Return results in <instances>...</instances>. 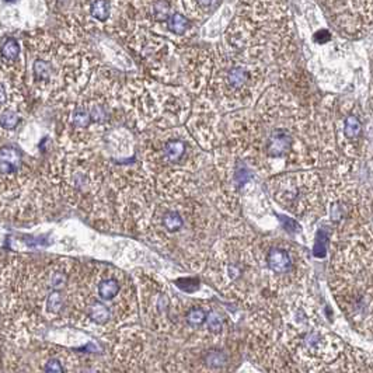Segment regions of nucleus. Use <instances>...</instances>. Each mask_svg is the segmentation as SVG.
Here are the masks:
<instances>
[{"instance_id":"6ab92c4d","label":"nucleus","mask_w":373,"mask_h":373,"mask_svg":"<svg viewBox=\"0 0 373 373\" xmlns=\"http://www.w3.org/2000/svg\"><path fill=\"white\" fill-rule=\"evenodd\" d=\"M0 122L4 129H13L20 122V117H19V114L14 113L12 110H4L0 117Z\"/></svg>"},{"instance_id":"393cba45","label":"nucleus","mask_w":373,"mask_h":373,"mask_svg":"<svg viewBox=\"0 0 373 373\" xmlns=\"http://www.w3.org/2000/svg\"><path fill=\"white\" fill-rule=\"evenodd\" d=\"M20 373H27V372H20Z\"/></svg>"},{"instance_id":"9b49d317","label":"nucleus","mask_w":373,"mask_h":373,"mask_svg":"<svg viewBox=\"0 0 373 373\" xmlns=\"http://www.w3.org/2000/svg\"><path fill=\"white\" fill-rule=\"evenodd\" d=\"M20 44L16 38H7L4 42H3V46H1V58H3V62H13L16 60L17 58L20 57Z\"/></svg>"},{"instance_id":"f03ea898","label":"nucleus","mask_w":373,"mask_h":373,"mask_svg":"<svg viewBox=\"0 0 373 373\" xmlns=\"http://www.w3.org/2000/svg\"><path fill=\"white\" fill-rule=\"evenodd\" d=\"M335 145L344 171H352L363 153V117L356 104L347 101L333 119Z\"/></svg>"},{"instance_id":"9d476101","label":"nucleus","mask_w":373,"mask_h":373,"mask_svg":"<svg viewBox=\"0 0 373 373\" xmlns=\"http://www.w3.org/2000/svg\"><path fill=\"white\" fill-rule=\"evenodd\" d=\"M121 291V285L115 278H107L98 285V294L102 300H113Z\"/></svg>"},{"instance_id":"f257e3e1","label":"nucleus","mask_w":373,"mask_h":373,"mask_svg":"<svg viewBox=\"0 0 373 373\" xmlns=\"http://www.w3.org/2000/svg\"><path fill=\"white\" fill-rule=\"evenodd\" d=\"M275 201L297 217L318 219L327 212L326 185L314 171L283 174L271 181Z\"/></svg>"},{"instance_id":"f8f14e48","label":"nucleus","mask_w":373,"mask_h":373,"mask_svg":"<svg viewBox=\"0 0 373 373\" xmlns=\"http://www.w3.org/2000/svg\"><path fill=\"white\" fill-rule=\"evenodd\" d=\"M190 27V20L181 14V13H173L169 19V31L176 35H182Z\"/></svg>"},{"instance_id":"ddd939ff","label":"nucleus","mask_w":373,"mask_h":373,"mask_svg":"<svg viewBox=\"0 0 373 373\" xmlns=\"http://www.w3.org/2000/svg\"><path fill=\"white\" fill-rule=\"evenodd\" d=\"M111 317V312L108 309V306L104 305L102 302H93V305L90 306V318L97 323V324H104L110 320Z\"/></svg>"},{"instance_id":"39448f33","label":"nucleus","mask_w":373,"mask_h":373,"mask_svg":"<svg viewBox=\"0 0 373 373\" xmlns=\"http://www.w3.org/2000/svg\"><path fill=\"white\" fill-rule=\"evenodd\" d=\"M225 79H226V87L229 90H244L251 81V72L243 65H235L227 69Z\"/></svg>"},{"instance_id":"2eb2a0df","label":"nucleus","mask_w":373,"mask_h":373,"mask_svg":"<svg viewBox=\"0 0 373 373\" xmlns=\"http://www.w3.org/2000/svg\"><path fill=\"white\" fill-rule=\"evenodd\" d=\"M111 12V4L107 1H94L90 4L91 16L98 21H107Z\"/></svg>"},{"instance_id":"b1692460","label":"nucleus","mask_w":373,"mask_h":373,"mask_svg":"<svg viewBox=\"0 0 373 373\" xmlns=\"http://www.w3.org/2000/svg\"><path fill=\"white\" fill-rule=\"evenodd\" d=\"M45 373H63V368L60 365V362L57 359H51L46 362Z\"/></svg>"},{"instance_id":"6e6552de","label":"nucleus","mask_w":373,"mask_h":373,"mask_svg":"<svg viewBox=\"0 0 373 373\" xmlns=\"http://www.w3.org/2000/svg\"><path fill=\"white\" fill-rule=\"evenodd\" d=\"M0 158H1V171L3 176L16 173L17 169L21 166V157L20 153L12 146H4L0 152Z\"/></svg>"},{"instance_id":"f3484780","label":"nucleus","mask_w":373,"mask_h":373,"mask_svg":"<svg viewBox=\"0 0 373 373\" xmlns=\"http://www.w3.org/2000/svg\"><path fill=\"white\" fill-rule=\"evenodd\" d=\"M206 318H208V314L205 312L204 309H199V307H195V309H191L188 313H187V323L193 327H199L202 326L204 323H206Z\"/></svg>"},{"instance_id":"5701e85b","label":"nucleus","mask_w":373,"mask_h":373,"mask_svg":"<svg viewBox=\"0 0 373 373\" xmlns=\"http://www.w3.org/2000/svg\"><path fill=\"white\" fill-rule=\"evenodd\" d=\"M226 271L229 278H230L232 281H236V279H238V278L241 276L243 268H241V265H240L238 262H229V264H227Z\"/></svg>"},{"instance_id":"7ed1b4c3","label":"nucleus","mask_w":373,"mask_h":373,"mask_svg":"<svg viewBox=\"0 0 373 373\" xmlns=\"http://www.w3.org/2000/svg\"><path fill=\"white\" fill-rule=\"evenodd\" d=\"M331 27L341 37L361 39L373 27V1L320 3Z\"/></svg>"},{"instance_id":"0eeeda50","label":"nucleus","mask_w":373,"mask_h":373,"mask_svg":"<svg viewBox=\"0 0 373 373\" xmlns=\"http://www.w3.org/2000/svg\"><path fill=\"white\" fill-rule=\"evenodd\" d=\"M158 225L166 233L174 235V233H178L184 227V217L178 211L169 209V211H164L163 214H160Z\"/></svg>"},{"instance_id":"dca6fc26","label":"nucleus","mask_w":373,"mask_h":373,"mask_svg":"<svg viewBox=\"0 0 373 373\" xmlns=\"http://www.w3.org/2000/svg\"><path fill=\"white\" fill-rule=\"evenodd\" d=\"M63 307V296L60 291H52L46 297V310L51 314H58Z\"/></svg>"},{"instance_id":"a211bd4d","label":"nucleus","mask_w":373,"mask_h":373,"mask_svg":"<svg viewBox=\"0 0 373 373\" xmlns=\"http://www.w3.org/2000/svg\"><path fill=\"white\" fill-rule=\"evenodd\" d=\"M226 355L222 351H209L205 355V362L211 368H222V366L226 365Z\"/></svg>"},{"instance_id":"1a4fd4ad","label":"nucleus","mask_w":373,"mask_h":373,"mask_svg":"<svg viewBox=\"0 0 373 373\" xmlns=\"http://www.w3.org/2000/svg\"><path fill=\"white\" fill-rule=\"evenodd\" d=\"M54 72H55V68L48 59L37 58L33 62V76L38 84H48L52 80Z\"/></svg>"},{"instance_id":"4468645a","label":"nucleus","mask_w":373,"mask_h":373,"mask_svg":"<svg viewBox=\"0 0 373 373\" xmlns=\"http://www.w3.org/2000/svg\"><path fill=\"white\" fill-rule=\"evenodd\" d=\"M327 247H328L327 233H326V229H324V227H321V229H318V230H317L313 254L316 255L317 258H324V257H326V254H327Z\"/></svg>"},{"instance_id":"20e7f679","label":"nucleus","mask_w":373,"mask_h":373,"mask_svg":"<svg viewBox=\"0 0 373 373\" xmlns=\"http://www.w3.org/2000/svg\"><path fill=\"white\" fill-rule=\"evenodd\" d=\"M294 247L288 243L274 244L267 251V267L276 275L291 274L294 268Z\"/></svg>"},{"instance_id":"412c9836","label":"nucleus","mask_w":373,"mask_h":373,"mask_svg":"<svg viewBox=\"0 0 373 373\" xmlns=\"http://www.w3.org/2000/svg\"><path fill=\"white\" fill-rule=\"evenodd\" d=\"M206 324H208L209 330H212V331H220L223 327V318L219 316L216 312H211L208 314V318H206Z\"/></svg>"},{"instance_id":"423d86ee","label":"nucleus","mask_w":373,"mask_h":373,"mask_svg":"<svg viewBox=\"0 0 373 373\" xmlns=\"http://www.w3.org/2000/svg\"><path fill=\"white\" fill-rule=\"evenodd\" d=\"M187 143L182 139L173 137L161 146V156L170 164H178L187 156Z\"/></svg>"},{"instance_id":"4be33fe9","label":"nucleus","mask_w":373,"mask_h":373,"mask_svg":"<svg viewBox=\"0 0 373 373\" xmlns=\"http://www.w3.org/2000/svg\"><path fill=\"white\" fill-rule=\"evenodd\" d=\"M66 283V274L60 271H55L51 275V285L54 291H60Z\"/></svg>"},{"instance_id":"aec40b11","label":"nucleus","mask_w":373,"mask_h":373,"mask_svg":"<svg viewBox=\"0 0 373 373\" xmlns=\"http://www.w3.org/2000/svg\"><path fill=\"white\" fill-rule=\"evenodd\" d=\"M251 170L246 166H240L237 167V170L235 171V185L236 188H241L247 181L251 178Z\"/></svg>"}]
</instances>
